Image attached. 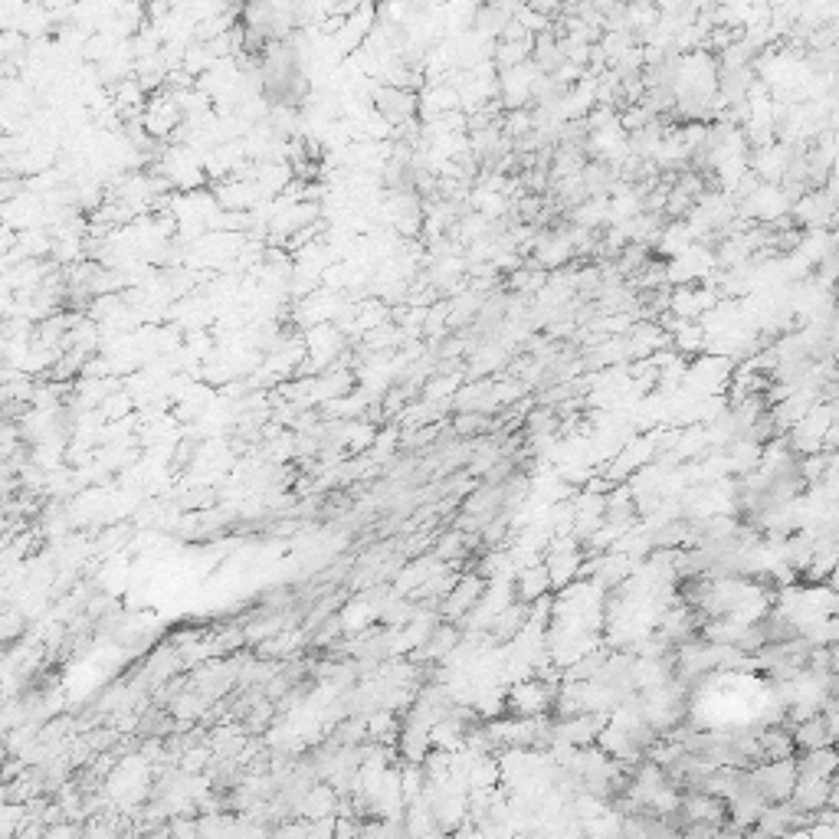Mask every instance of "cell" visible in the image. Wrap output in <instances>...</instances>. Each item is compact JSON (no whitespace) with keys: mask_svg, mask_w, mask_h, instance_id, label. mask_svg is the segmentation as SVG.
<instances>
[{"mask_svg":"<svg viewBox=\"0 0 839 839\" xmlns=\"http://www.w3.org/2000/svg\"><path fill=\"white\" fill-rule=\"evenodd\" d=\"M826 453H836L839 449V410H836V420H833V427H830V436H826Z\"/></svg>","mask_w":839,"mask_h":839,"instance_id":"10","label":"cell"},{"mask_svg":"<svg viewBox=\"0 0 839 839\" xmlns=\"http://www.w3.org/2000/svg\"><path fill=\"white\" fill-rule=\"evenodd\" d=\"M790 731H794V741H797V751H817V748H826V744H833V731L830 725H826V715H813V718H803V722L797 725H790Z\"/></svg>","mask_w":839,"mask_h":839,"instance_id":"6","label":"cell"},{"mask_svg":"<svg viewBox=\"0 0 839 839\" xmlns=\"http://www.w3.org/2000/svg\"><path fill=\"white\" fill-rule=\"evenodd\" d=\"M797 771L800 777H817V781H833L839 774V751L836 744H826V748L817 751H803L797 758Z\"/></svg>","mask_w":839,"mask_h":839,"instance_id":"4","label":"cell"},{"mask_svg":"<svg viewBox=\"0 0 839 839\" xmlns=\"http://www.w3.org/2000/svg\"><path fill=\"white\" fill-rule=\"evenodd\" d=\"M833 744H836V751H839V738H836V741H833Z\"/></svg>","mask_w":839,"mask_h":839,"instance_id":"13","label":"cell"},{"mask_svg":"<svg viewBox=\"0 0 839 839\" xmlns=\"http://www.w3.org/2000/svg\"><path fill=\"white\" fill-rule=\"evenodd\" d=\"M548 587H551V574L541 571V567H538V571L522 574V581H518V597H522L525 604H528V600H535V597L545 594Z\"/></svg>","mask_w":839,"mask_h":839,"instance_id":"9","label":"cell"},{"mask_svg":"<svg viewBox=\"0 0 839 839\" xmlns=\"http://www.w3.org/2000/svg\"><path fill=\"white\" fill-rule=\"evenodd\" d=\"M797 754V741H794V731L787 725L784 728H767L758 735V758L761 764H771V761H790Z\"/></svg>","mask_w":839,"mask_h":839,"instance_id":"5","label":"cell"},{"mask_svg":"<svg viewBox=\"0 0 839 839\" xmlns=\"http://www.w3.org/2000/svg\"><path fill=\"white\" fill-rule=\"evenodd\" d=\"M741 210L744 217L761 220V223H781L790 210H794V200L784 191L781 184H754L748 194L741 197Z\"/></svg>","mask_w":839,"mask_h":839,"instance_id":"3","label":"cell"},{"mask_svg":"<svg viewBox=\"0 0 839 839\" xmlns=\"http://www.w3.org/2000/svg\"><path fill=\"white\" fill-rule=\"evenodd\" d=\"M833 807L839 810V774L833 777Z\"/></svg>","mask_w":839,"mask_h":839,"instance_id":"12","label":"cell"},{"mask_svg":"<svg viewBox=\"0 0 839 839\" xmlns=\"http://www.w3.org/2000/svg\"><path fill=\"white\" fill-rule=\"evenodd\" d=\"M748 777H751V787L758 790L771 807L774 803H790V797H794V790H797V781H800L797 758L758 764Z\"/></svg>","mask_w":839,"mask_h":839,"instance_id":"2","label":"cell"},{"mask_svg":"<svg viewBox=\"0 0 839 839\" xmlns=\"http://www.w3.org/2000/svg\"><path fill=\"white\" fill-rule=\"evenodd\" d=\"M830 672H833V679H836V685H839V643L830 646Z\"/></svg>","mask_w":839,"mask_h":839,"instance_id":"11","label":"cell"},{"mask_svg":"<svg viewBox=\"0 0 839 839\" xmlns=\"http://www.w3.org/2000/svg\"><path fill=\"white\" fill-rule=\"evenodd\" d=\"M836 410H839V400H820V404L790 430V449L800 456L823 453L826 436H830V427L836 420Z\"/></svg>","mask_w":839,"mask_h":839,"instance_id":"1","label":"cell"},{"mask_svg":"<svg viewBox=\"0 0 839 839\" xmlns=\"http://www.w3.org/2000/svg\"><path fill=\"white\" fill-rule=\"evenodd\" d=\"M548 689L545 685H538V682H525V685H518V689L512 692V708L515 712H522V715H538V712H545L548 708Z\"/></svg>","mask_w":839,"mask_h":839,"instance_id":"7","label":"cell"},{"mask_svg":"<svg viewBox=\"0 0 839 839\" xmlns=\"http://www.w3.org/2000/svg\"><path fill=\"white\" fill-rule=\"evenodd\" d=\"M377 105H381V112L391 118V122H400V118H407L413 112V99L404 96L400 89H384L377 92Z\"/></svg>","mask_w":839,"mask_h":839,"instance_id":"8","label":"cell"}]
</instances>
